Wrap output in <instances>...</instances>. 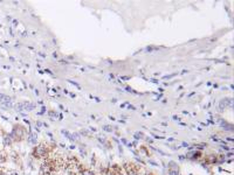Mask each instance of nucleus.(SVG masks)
Here are the masks:
<instances>
[{"label":"nucleus","mask_w":234,"mask_h":175,"mask_svg":"<svg viewBox=\"0 0 234 175\" xmlns=\"http://www.w3.org/2000/svg\"><path fill=\"white\" fill-rule=\"evenodd\" d=\"M28 140H29V142L30 144H35L36 142V135L35 134H29V138H28Z\"/></svg>","instance_id":"4"},{"label":"nucleus","mask_w":234,"mask_h":175,"mask_svg":"<svg viewBox=\"0 0 234 175\" xmlns=\"http://www.w3.org/2000/svg\"><path fill=\"white\" fill-rule=\"evenodd\" d=\"M50 152V148L47 147V145L45 144H41V145H38L34 148L33 151V155H34L35 159H43L48 155V153Z\"/></svg>","instance_id":"1"},{"label":"nucleus","mask_w":234,"mask_h":175,"mask_svg":"<svg viewBox=\"0 0 234 175\" xmlns=\"http://www.w3.org/2000/svg\"><path fill=\"white\" fill-rule=\"evenodd\" d=\"M169 174L170 175H179V166L176 162L171 161L169 163Z\"/></svg>","instance_id":"2"},{"label":"nucleus","mask_w":234,"mask_h":175,"mask_svg":"<svg viewBox=\"0 0 234 175\" xmlns=\"http://www.w3.org/2000/svg\"><path fill=\"white\" fill-rule=\"evenodd\" d=\"M6 161V153L5 151H0V162Z\"/></svg>","instance_id":"5"},{"label":"nucleus","mask_w":234,"mask_h":175,"mask_svg":"<svg viewBox=\"0 0 234 175\" xmlns=\"http://www.w3.org/2000/svg\"><path fill=\"white\" fill-rule=\"evenodd\" d=\"M12 142H13V140H12L11 135H8V134L4 135V146H11Z\"/></svg>","instance_id":"3"}]
</instances>
